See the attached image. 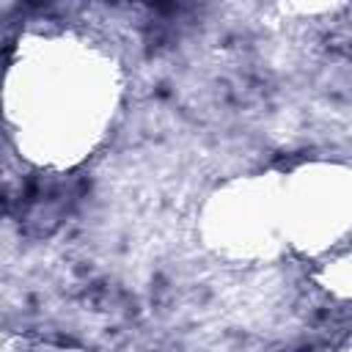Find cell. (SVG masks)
I'll use <instances>...</instances> for the list:
<instances>
[{
  "mask_svg": "<svg viewBox=\"0 0 352 352\" xmlns=\"http://www.w3.org/2000/svg\"><path fill=\"white\" fill-rule=\"evenodd\" d=\"M206 248L231 261H267L286 253L280 234L278 170L239 176L214 187L201 206Z\"/></svg>",
  "mask_w": 352,
  "mask_h": 352,
  "instance_id": "3",
  "label": "cell"
},
{
  "mask_svg": "<svg viewBox=\"0 0 352 352\" xmlns=\"http://www.w3.org/2000/svg\"><path fill=\"white\" fill-rule=\"evenodd\" d=\"M0 352H11V344H8V336L3 333V327H0Z\"/></svg>",
  "mask_w": 352,
  "mask_h": 352,
  "instance_id": "5",
  "label": "cell"
},
{
  "mask_svg": "<svg viewBox=\"0 0 352 352\" xmlns=\"http://www.w3.org/2000/svg\"><path fill=\"white\" fill-rule=\"evenodd\" d=\"M319 283L338 300L349 297V253H346V248L327 256V261L322 264V272H319Z\"/></svg>",
  "mask_w": 352,
  "mask_h": 352,
  "instance_id": "4",
  "label": "cell"
},
{
  "mask_svg": "<svg viewBox=\"0 0 352 352\" xmlns=\"http://www.w3.org/2000/svg\"><path fill=\"white\" fill-rule=\"evenodd\" d=\"M124 102L116 50L82 28H30L3 80L0 113L19 157L44 170H72L107 140Z\"/></svg>",
  "mask_w": 352,
  "mask_h": 352,
  "instance_id": "1",
  "label": "cell"
},
{
  "mask_svg": "<svg viewBox=\"0 0 352 352\" xmlns=\"http://www.w3.org/2000/svg\"><path fill=\"white\" fill-rule=\"evenodd\" d=\"M280 234L286 250L324 258L346 248L352 223V179L344 162H302L278 170Z\"/></svg>",
  "mask_w": 352,
  "mask_h": 352,
  "instance_id": "2",
  "label": "cell"
}]
</instances>
